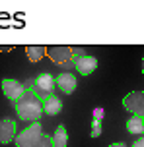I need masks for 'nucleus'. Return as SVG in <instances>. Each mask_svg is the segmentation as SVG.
Instances as JSON below:
<instances>
[{"label": "nucleus", "instance_id": "7ed1b4c3", "mask_svg": "<svg viewBox=\"0 0 144 147\" xmlns=\"http://www.w3.org/2000/svg\"><path fill=\"white\" fill-rule=\"evenodd\" d=\"M47 54H49V58L53 60L57 66H62V68H74V62L76 58H80L84 52V49L80 47H51V49H47Z\"/></svg>", "mask_w": 144, "mask_h": 147}, {"label": "nucleus", "instance_id": "0eeeda50", "mask_svg": "<svg viewBox=\"0 0 144 147\" xmlns=\"http://www.w3.org/2000/svg\"><path fill=\"white\" fill-rule=\"evenodd\" d=\"M2 91H4V95H6L8 101H12V103H16L20 97L23 95V91H25V87H23V83H20L18 80H2Z\"/></svg>", "mask_w": 144, "mask_h": 147}, {"label": "nucleus", "instance_id": "39448f33", "mask_svg": "<svg viewBox=\"0 0 144 147\" xmlns=\"http://www.w3.org/2000/svg\"><path fill=\"white\" fill-rule=\"evenodd\" d=\"M123 105L132 116L142 118L144 116V91H130L129 95H125Z\"/></svg>", "mask_w": 144, "mask_h": 147}, {"label": "nucleus", "instance_id": "423d86ee", "mask_svg": "<svg viewBox=\"0 0 144 147\" xmlns=\"http://www.w3.org/2000/svg\"><path fill=\"white\" fill-rule=\"evenodd\" d=\"M18 136V122L12 118H2L0 120V143H12Z\"/></svg>", "mask_w": 144, "mask_h": 147}, {"label": "nucleus", "instance_id": "20e7f679", "mask_svg": "<svg viewBox=\"0 0 144 147\" xmlns=\"http://www.w3.org/2000/svg\"><path fill=\"white\" fill-rule=\"evenodd\" d=\"M23 87L27 89V91H31V93H35L41 101H45V99H49V97H53L55 78L51 76V74H39L37 78L27 80V83H25Z\"/></svg>", "mask_w": 144, "mask_h": 147}, {"label": "nucleus", "instance_id": "6e6552de", "mask_svg": "<svg viewBox=\"0 0 144 147\" xmlns=\"http://www.w3.org/2000/svg\"><path fill=\"white\" fill-rule=\"evenodd\" d=\"M55 85H59V89H61L64 95H72L76 91V78H74V74H70V72H62L59 74V78H55Z\"/></svg>", "mask_w": 144, "mask_h": 147}, {"label": "nucleus", "instance_id": "dca6fc26", "mask_svg": "<svg viewBox=\"0 0 144 147\" xmlns=\"http://www.w3.org/2000/svg\"><path fill=\"white\" fill-rule=\"evenodd\" d=\"M132 147H144V138H138V140L132 143Z\"/></svg>", "mask_w": 144, "mask_h": 147}, {"label": "nucleus", "instance_id": "ddd939ff", "mask_svg": "<svg viewBox=\"0 0 144 147\" xmlns=\"http://www.w3.org/2000/svg\"><path fill=\"white\" fill-rule=\"evenodd\" d=\"M47 52L45 47H37V45H29L27 49H25V54H27V58L31 62H39V60L43 58V54Z\"/></svg>", "mask_w": 144, "mask_h": 147}, {"label": "nucleus", "instance_id": "2eb2a0df", "mask_svg": "<svg viewBox=\"0 0 144 147\" xmlns=\"http://www.w3.org/2000/svg\"><path fill=\"white\" fill-rule=\"evenodd\" d=\"M93 114H96V118H93V120H101V116H103V109H96V112H93Z\"/></svg>", "mask_w": 144, "mask_h": 147}, {"label": "nucleus", "instance_id": "a211bd4d", "mask_svg": "<svg viewBox=\"0 0 144 147\" xmlns=\"http://www.w3.org/2000/svg\"><path fill=\"white\" fill-rule=\"evenodd\" d=\"M142 74H144V60H142Z\"/></svg>", "mask_w": 144, "mask_h": 147}, {"label": "nucleus", "instance_id": "f03ea898", "mask_svg": "<svg viewBox=\"0 0 144 147\" xmlns=\"http://www.w3.org/2000/svg\"><path fill=\"white\" fill-rule=\"evenodd\" d=\"M14 143H16V147H53L51 136H47L43 132L39 122H33L23 132H20L16 136Z\"/></svg>", "mask_w": 144, "mask_h": 147}, {"label": "nucleus", "instance_id": "9d476101", "mask_svg": "<svg viewBox=\"0 0 144 147\" xmlns=\"http://www.w3.org/2000/svg\"><path fill=\"white\" fill-rule=\"evenodd\" d=\"M62 110V101L59 99V97H49V99H45L43 101V112L45 114H49V116H55V114H59Z\"/></svg>", "mask_w": 144, "mask_h": 147}, {"label": "nucleus", "instance_id": "f3484780", "mask_svg": "<svg viewBox=\"0 0 144 147\" xmlns=\"http://www.w3.org/2000/svg\"><path fill=\"white\" fill-rule=\"evenodd\" d=\"M109 147H127V145H125L123 141H119V143H111V145H109Z\"/></svg>", "mask_w": 144, "mask_h": 147}, {"label": "nucleus", "instance_id": "f8f14e48", "mask_svg": "<svg viewBox=\"0 0 144 147\" xmlns=\"http://www.w3.org/2000/svg\"><path fill=\"white\" fill-rule=\"evenodd\" d=\"M127 130L132 136H142L144 134V120L140 116H130L127 120Z\"/></svg>", "mask_w": 144, "mask_h": 147}, {"label": "nucleus", "instance_id": "9b49d317", "mask_svg": "<svg viewBox=\"0 0 144 147\" xmlns=\"http://www.w3.org/2000/svg\"><path fill=\"white\" fill-rule=\"evenodd\" d=\"M53 140V147H66L68 143V136H66V126L59 124L57 130H55V136L51 138Z\"/></svg>", "mask_w": 144, "mask_h": 147}, {"label": "nucleus", "instance_id": "f257e3e1", "mask_svg": "<svg viewBox=\"0 0 144 147\" xmlns=\"http://www.w3.org/2000/svg\"><path fill=\"white\" fill-rule=\"evenodd\" d=\"M16 114L20 120H25V122H39V118L43 114V101L39 99L35 93L31 91H23V95L14 103Z\"/></svg>", "mask_w": 144, "mask_h": 147}, {"label": "nucleus", "instance_id": "4468645a", "mask_svg": "<svg viewBox=\"0 0 144 147\" xmlns=\"http://www.w3.org/2000/svg\"><path fill=\"white\" fill-rule=\"evenodd\" d=\"M90 136L91 138H99V136H101V120H93V122H91Z\"/></svg>", "mask_w": 144, "mask_h": 147}, {"label": "nucleus", "instance_id": "1a4fd4ad", "mask_svg": "<svg viewBox=\"0 0 144 147\" xmlns=\"http://www.w3.org/2000/svg\"><path fill=\"white\" fill-rule=\"evenodd\" d=\"M74 68H76V72H78V74H82V76H90V74L98 68V58L91 56V54H82L80 58H76Z\"/></svg>", "mask_w": 144, "mask_h": 147}]
</instances>
